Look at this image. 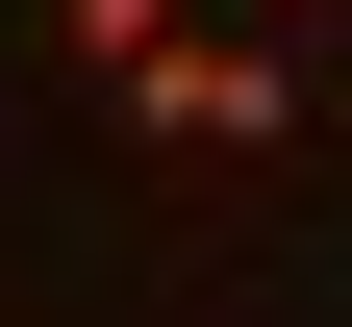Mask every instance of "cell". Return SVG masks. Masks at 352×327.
I'll return each instance as SVG.
<instances>
[{
  "label": "cell",
  "mask_w": 352,
  "mask_h": 327,
  "mask_svg": "<svg viewBox=\"0 0 352 327\" xmlns=\"http://www.w3.org/2000/svg\"><path fill=\"white\" fill-rule=\"evenodd\" d=\"M101 126H151V151H302V25H252V0H201L151 76H101Z\"/></svg>",
  "instance_id": "obj_1"
},
{
  "label": "cell",
  "mask_w": 352,
  "mask_h": 327,
  "mask_svg": "<svg viewBox=\"0 0 352 327\" xmlns=\"http://www.w3.org/2000/svg\"><path fill=\"white\" fill-rule=\"evenodd\" d=\"M176 25H201V0H51V51H76V101H101V76H151Z\"/></svg>",
  "instance_id": "obj_2"
},
{
  "label": "cell",
  "mask_w": 352,
  "mask_h": 327,
  "mask_svg": "<svg viewBox=\"0 0 352 327\" xmlns=\"http://www.w3.org/2000/svg\"><path fill=\"white\" fill-rule=\"evenodd\" d=\"M252 25H302V51H327V0H252Z\"/></svg>",
  "instance_id": "obj_3"
}]
</instances>
